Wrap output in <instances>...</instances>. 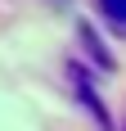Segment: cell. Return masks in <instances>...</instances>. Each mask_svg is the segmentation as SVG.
I'll list each match as a JSON object with an SVG mask.
<instances>
[{
    "instance_id": "cell-1",
    "label": "cell",
    "mask_w": 126,
    "mask_h": 131,
    "mask_svg": "<svg viewBox=\"0 0 126 131\" xmlns=\"http://www.w3.org/2000/svg\"><path fill=\"white\" fill-rule=\"evenodd\" d=\"M104 18H108V27H117V32H126V0H99Z\"/></svg>"
}]
</instances>
